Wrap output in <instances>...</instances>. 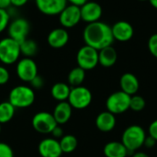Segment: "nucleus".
Masks as SVG:
<instances>
[{
    "label": "nucleus",
    "instance_id": "nucleus-1",
    "mask_svg": "<svg viewBox=\"0 0 157 157\" xmlns=\"http://www.w3.org/2000/svg\"><path fill=\"white\" fill-rule=\"evenodd\" d=\"M83 39L86 45L98 51L111 46L114 41L111 27L102 21L87 24L83 32Z\"/></svg>",
    "mask_w": 157,
    "mask_h": 157
},
{
    "label": "nucleus",
    "instance_id": "nucleus-2",
    "mask_svg": "<svg viewBox=\"0 0 157 157\" xmlns=\"http://www.w3.org/2000/svg\"><path fill=\"white\" fill-rule=\"evenodd\" d=\"M146 138L145 131L140 125H131L127 127L121 136V143L129 152L134 153L144 144Z\"/></svg>",
    "mask_w": 157,
    "mask_h": 157
},
{
    "label": "nucleus",
    "instance_id": "nucleus-3",
    "mask_svg": "<svg viewBox=\"0 0 157 157\" xmlns=\"http://www.w3.org/2000/svg\"><path fill=\"white\" fill-rule=\"evenodd\" d=\"M8 98V101L15 109H25L34 103L35 93L29 86H17L11 89Z\"/></svg>",
    "mask_w": 157,
    "mask_h": 157
},
{
    "label": "nucleus",
    "instance_id": "nucleus-4",
    "mask_svg": "<svg viewBox=\"0 0 157 157\" xmlns=\"http://www.w3.org/2000/svg\"><path fill=\"white\" fill-rule=\"evenodd\" d=\"M20 44L10 37L0 40V62L4 64H13L20 56Z\"/></svg>",
    "mask_w": 157,
    "mask_h": 157
},
{
    "label": "nucleus",
    "instance_id": "nucleus-5",
    "mask_svg": "<svg viewBox=\"0 0 157 157\" xmlns=\"http://www.w3.org/2000/svg\"><path fill=\"white\" fill-rule=\"evenodd\" d=\"M131 96L123 91H117L109 96L106 101L107 110L114 115H119L130 109Z\"/></svg>",
    "mask_w": 157,
    "mask_h": 157
},
{
    "label": "nucleus",
    "instance_id": "nucleus-6",
    "mask_svg": "<svg viewBox=\"0 0 157 157\" xmlns=\"http://www.w3.org/2000/svg\"><path fill=\"white\" fill-rule=\"evenodd\" d=\"M92 98L91 91L86 86H79L71 88L67 101L73 109H84L91 104Z\"/></svg>",
    "mask_w": 157,
    "mask_h": 157
},
{
    "label": "nucleus",
    "instance_id": "nucleus-7",
    "mask_svg": "<svg viewBox=\"0 0 157 157\" xmlns=\"http://www.w3.org/2000/svg\"><path fill=\"white\" fill-rule=\"evenodd\" d=\"M76 62L78 66L85 71L92 70L98 64V51L85 45L77 52Z\"/></svg>",
    "mask_w": 157,
    "mask_h": 157
},
{
    "label": "nucleus",
    "instance_id": "nucleus-8",
    "mask_svg": "<svg viewBox=\"0 0 157 157\" xmlns=\"http://www.w3.org/2000/svg\"><path fill=\"white\" fill-rule=\"evenodd\" d=\"M57 125L58 124L52 113L47 111L38 112L32 118V127L36 132L40 133H52V132Z\"/></svg>",
    "mask_w": 157,
    "mask_h": 157
},
{
    "label": "nucleus",
    "instance_id": "nucleus-9",
    "mask_svg": "<svg viewBox=\"0 0 157 157\" xmlns=\"http://www.w3.org/2000/svg\"><path fill=\"white\" fill-rule=\"evenodd\" d=\"M59 20L63 28L70 29L76 26L81 19L80 6L75 5H67L59 14Z\"/></svg>",
    "mask_w": 157,
    "mask_h": 157
},
{
    "label": "nucleus",
    "instance_id": "nucleus-10",
    "mask_svg": "<svg viewBox=\"0 0 157 157\" xmlns=\"http://www.w3.org/2000/svg\"><path fill=\"white\" fill-rule=\"evenodd\" d=\"M29 29L30 26L27 19L22 17L16 18L8 25V37L20 44L27 39Z\"/></svg>",
    "mask_w": 157,
    "mask_h": 157
},
{
    "label": "nucleus",
    "instance_id": "nucleus-11",
    "mask_svg": "<svg viewBox=\"0 0 157 157\" xmlns=\"http://www.w3.org/2000/svg\"><path fill=\"white\" fill-rule=\"evenodd\" d=\"M17 75L23 82H29L38 75V67L36 63L29 57L20 59L17 63Z\"/></svg>",
    "mask_w": 157,
    "mask_h": 157
},
{
    "label": "nucleus",
    "instance_id": "nucleus-12",
    "mask_svg": "<svg viewBox=\"0 0 157 157\" xmlns=\"http://www.w3.org/2000/svg\"><path fill=\"white\" fill-rule=\"evenodd\" d=\"M81 11V19L87 24L99 21L102 17V7L101 6L93 1H87L80 6Z\"/></svg>",
    "mask_w": 157,
    "mask_h": 157
},
{
    "label": "nucleus",
    "instance_id": "nucleus-13",
    "mask_svg": "<svg viewBox=\"0 0 157 157\" xmlns=\"http://www.w3.org/2000/svg\"><path fill=\"white\" fill-rule=\"evenodd\" d=\"M37 8L46 16H56L67 6V0H35Z\"/></svg>",
    "mask_w": 157,
    "mask_h": 157
},
{
    "label": "nucleus",
    "instance_id": "nucleus-14",
    "mask_svg": "<svg viewBox=\"0 0 157 157\" xmlns=\"http://www.w3.org/2000/svg\"><path fill=\"white\" fill-rule=\"evenodd\" d=\"M111 31L114 40L121 42H126L130 40L134 34L133 27L132 26L131 23L125 20L117 21L111 27Z\"/></svg>",
    "mask_w": 157,
    "mask_h": 157
},
{
    "label": "nucleus",
    "instance_id": "nucleus-15",
    "mask_svg": "<svg viewBox=\"0 0 157 157\" xmlns=\"http://www.w3.org/2000/svg\"><path fill=\"white\" fill-rule=\"evenodd\" d=\"M39 154L41 157H61L63 155L59 141L54 138H45L39 144Z\"/></svg>",
    "mask_w": 157,
    "mask_h": 157
},
{
    "label": "nucleus",
    "instance_id": "nucleus-16",
    "mask_svg": "<svg viewBox=\"0 0 157 157\" xmlns=\"http://www.w3.org/2000/svg\"><path fill=\"white\" fill-rule=\"evenodd\" d=\"M68 40L69 33L64 28H56L52 29L47 37L48 44L54 49L64 47L68 43Z\"/></svg>",
    "mask_w": 157,
    "mask_h": 157
},
{
    "label": "nucleus",
    "instance_id": "nucleus-17",
    "mask_svg": "<svg viewBox=\"0 0 157 157\" xmlns=\"http://www.w3.org/2000/svg\"><path fill=\"white\" fill-rule=\"evenodd\" d=\"M120 86L121 91L128 94L129 96L136 95L139 90L140 83L137 76L132 73H125L121 76Z\"/></svg>",
    "mask_w": 157,
    "mask_h": 157
},
{
    "label": "nucleus",
    "instance_id": "nucleus-18",
    "mask_svg": "<svg viewBox=\"0 0 157 157\" xmlns=\"http://www.w3.org/2000/svg\"><path fill=\"white\" fill-rule=\"evenodd\" d=\"M116 115L110 113L106 110L99 113L96 119V126L97 128L103 132H111L116 126Z\"/></svg>",
    "mask_w": 157,
    "mask_h": 157
},
{
    "label": "nucleus",
    "instance_id": "nucleus-19",
    "mask_svg": "<svg viewBox=\"0 0 157 157\" xmlns=\"http://www.w3.org/2000/svg\"><path fill=\"white\" fill-rule=\"evenodd\" d=\"M73 108L68 103V101L59 102L53 109V117L58 125L65 124L71 119Z\"/></svg>",
    "mask_w": 157,
    "mask_h": 157
},
{
    "label": "nucleus",
    "instance_id": "nucleus-20",
    "mask_svg": "<svg viewBox=\"0 0 157 157\" xmlns=\"http://www.w3.org/2000/svg\"><path fill=\"white\" fill-rule=\"evenodd\" d=\"M118 60V53L114 47L108 46L98 51V63L106 68L113 66Z\"/></svg>",
    "mask_w": 157,
    "mask_h": 157
},
{
    "label": "nucleus",
    "instance_id": "nucleus-21",
    "mask_svg": "<svg viewBox=\"0 0 157 157\" xmlns=\"http://www.w3.org/2000/svg\"><path fill=\"white\" fill-rule=\"evenodd\" d=\"M104 155L106 157H127L130 153L121 142H109L103 149Z\"/></svg>",
    "mask_w": 157,
    "mask_h": 157
},
{
    "label": "nucleus",
    "instance_id": "nucleus-22",
    "mask_svg": "<svg viewBox=\"0 0 157 157\" xmlns=\"http://www.w3.org/2000/svg\"><path fill=\"white\" fill-rule=\"evenodd\" d=\"M70 91H71V87L69 86V85L63 82H59L52 86L51 89V94L55 100L62 102V101H66L68 99Z\"/></svg>",
    "mask_w": 157,
    "mask_h": 157
},
{
    "label": "nucleus",
    "instance_id": "nucleus-23",
    "mask_svg": "<svg viewBox=\"0 0 157 157\" xmlns=\"http://www.w3.org/2000/svg\"><path fill=\"white\" fill-rule=\"evenodd\" d=\"M86 78V71L79 66L72 69L68 75V83L72 87L82 86Z\"/></svg>",
    "mask_w": 157,
    "mask_h": 157
},
{
    "label": "nucleus",
    "instance_id": "nucleus-24",
    "mask_svg": "<svg viewBox=\"0 0 157 157\" xmlns=\"http://www.w3.org/2000/svg\"><path fill=\"white\" fill-rule=\"evenodd\" d=\"M61 149L63 154H70L73 153L78 144L77 139L72 135V134H67V135H63L61 140L59 141Z\"/></svg>",
    "mask_w": 157,
    "mask_h": 157
},
{
    "label": "nucleus",
    "instance_id": "nucleus-25",
    "mask_svg": "<svg viewBox=\"0 0 157 157\" xmlns=\"http://www.w3.org/2000/svg\"><path fill=\"white\" fill-rule=\"evenodd\" d=\"M16 109L9 101L0 103V123L5 124L10 121L15 115Z\"/></svg>",
    "mask_w": 157,
    "mask_h": 157
},
{
    "label": "nucleus",
    "instance_id": "nucleus-26",
    "mask_svg": "<svg viewBox=\"0 0 157 157\" xmlns=\"http://www.w3.org/2000/svg\"><path fill=\"white\" fill-rule=\"evenodd\" d=\"M38 52V44L33 40L26 39L24 41L20 43V52L25 57L31 58Z\"/></svg>",
    "mask_w": 157,
    "mask_h": 157
},
{
    "label": "nucleus",
    "instance_id": "nucleus-27",
    "mask_svg": "<svg viewBox=\"0 0 157 157\" xmlns=\"http://www.w3.org/2000/svg\"><path fill=\"white\" fill-rule=\"evenodd\" d=\"M146 106L145 99L139 95H133L131 96V100H130V109L135 111V112H140L144 109Z\"/></svg>",
    "mask_w": 157,
    "mask_h": 157
},
{
    "label": "nucleus",
    "instance_id": "nucleus-28",
    "mask_svg": "<svg viewBox=\"0 0 157 157\" xmlns=\"http://www.w3.org/2000/svg\"><path fill=\"white\" fill-rule=\"evenodd\" d=\"M10 16L6 9L0 8V33L3 32L9 25Z\"/></svg>",
    "mask_w": 157,
    "mask_h": 157
},
{
    "label": "nucleus",
    "instance_id": "nucleus-29",
    "mask_svg": "<svg viewBox=\"0 0 157 157\" xmlns=\"http://www.w3.org/2000/svg\"><path fill=\"white\" fill-rule=\"evenodd\" d=\"M148 50L150 53L157 58V33L153 34L148 40Z\"/></svg>",
    "mask_w": 157,
    "mask_h": 157
},
{
    "label": "nucleus",
    "instance_id": "nucleus-30",
    "mask_svg": "<svg viewBox=\"0 0 157 157\" xmlns=\"http://www.w3.org/2000/svg\"><path fill=\"white\" fill-rule=\"evenodd\" d=\"M0 157H14L12 148L5 143H0Z\"/></svg>",
    "mask_w": 157,
    "mask_h": 157
},
{
    "label": "nucleus",
    "instance_id": "nucleus-31",
    "mask_svg": "<svg viewBox=\"0 0 157 157\" xmlns=\"http://www.w3.org/2000/svg\"><path fill=\"white\" fill-rule=\"evenodd\" d=\"M9 77L10 75L8 70L4 66H0V86L6 85L8 82Z\"/></svg>",
    "mask_w": 157,
    "mask_h": 157
},
{
    "label": "nucleus",
    "instance_id": "nucleus-32",
    "mask_svg": "<svg viewBox=\"0 0 157 157\" xmlns=\"http://www.w3.org/2000/svg\"><path fill=\"white\" fill-rule=\"evenodd\" d=\"M31 86L35 89H40L44 86V80L40 75H36L31 81H30Z\"/></svg>",
    "mask_w": 157,
    "mask_h": 157
},
{
    "label": "nucleus",
    "instance_id": "nucleus-33",
    "mask_svg": "<svg viewBox=\"0 0 157 157\" xmlns=\"http://www.w3.org/2000/svg\"><path fill=\"white\" fill-rule=\"evenodd\" d=\"M148 132L151 137L157 141V120H155L153 122H151L148 128Z\"/></svg>",
    "mask_w": 157,
    "mask_h": 157
},
{
    "label": "nucleus",
    "instance_id": "nucleus-34",
    "mask_svg": "<svg viewBox=\"0 0 157 157\" xmlns=\"http://www.w3.org/2000/svg\"><path fill=\"white\" fill-rule=\"evenodd\" d=\"M52 134L53 135L54 139L62 138V137L63 136V129H62L59 125H57V126L53 129V131L52 132Z\"/></svg>",
    "mask_w": 157,
    "mask_h": 157
},
{
    "label": "nucleus",
    "instance_id": "nucleus-35",
    "mask_svg": "<svg viewBox=\"0 0 157 157\" xmlns=\"http://www.w3.org/2000/svg\"><path fill=\"white\" fill-rule=\"evenodd\" d=\"M156 140H155L153 137H151L150 135L147 137L146 136V138H145V141H144V146L145 147H147V148H153L155 144H156Z\"/></svg>",
    "mask_w": 157,
    "mask_h": 157
},
{
    "label": "nucleus",
    "instance_id": "nucleus-36",
    "mask_svg": "<svg viewBox=\"0 0 157 157\" xmlns=\"http://www.w3.org/2000/svg\"><path fill=\"white\" fill-rule=\"evenodd\" d=\"M10 1H11V5L12 6H17V7L24 6L28 2V0H10Z\"/></svg>",
    "mask_w": 157,
    "mask_h": 157
},
{
    "label": "nucleus",
    "instance_id": "nucleus-37",
    "mask_svg": "<svg viewBox=\"0 0 157 157\" xmlns=\"http://www.w3.org/2000/svg\"><path fill=\"white\" fill-rule=\"evenodd\" d=\"M87 1H89V0H67V2L71 3L72 5H75V6H81L82 5H84Z\"/></svg>",
    "mask_w": 157,
    "mask_h": 157
},
{
    "label": "nucleus",
    "instance_id": "nucleus-38",
    "mask_svg": "<svg viewBox=\"0 0 157 157\" xmlns=\"http://www.w3.org/2000/svg\"><path fill=\"white\" fill-rule=\"evenodd\" d=\"M10 5H11L10 0H0V8L2 9H6Z\"/></svg>",
    "mask_w": 157,
    "mask_h": 157
},
{
    "label": "nucleus",
    "instance_id": "nucleus-39",
    "mask_svg": "<svg viewBox=\"0 0 157 157\" xmlns=\"http://www.w3.org/2000/svg\"><path fill=\"white\" fill-rule=\"evenodd\" d=\"M132 157H150L146 153H144V152H134Z\"/></svg>",
    "mask_w": 157,
    "mask_h": 157
},
{
    "label": "nucleus",
    "instance_id": "nucleus-40",
    "mask_svg": "<svg viewBox=\"0 0 157 157\" xmlns=\"http://www.w3.org/2000/svg\"><path fill=\"white\" fill-rule=\"evenodd\" d=\"M150 2V4L152 5L153 7H155V9H157V0H148Z\"/></svg>",
    "mask_w": 157,
    "mask_h": 157
},
{
    "label": "nucleus",
    "instance_id": "nucleus-41",
    "mask_svg": "<svg viewBox=\"0 0 157 157\" xmlns=\"http://www.w3.org/2000/svg\"><path fill=\"white\" fill-rule=\"evenodd\" d=\"M139 1H148V0H139Z\"/></svg>",
    "mask_w": 157,
    "mask_h": 157
},
{
    "label": "nucleus",
    "instance_id": "nucleus-42",
    "mask_svg": "<svg viewBox=\"0 0 157 157\" xmlns=\"http://www.w3.org/2000/svg\"><path fill=\"white\" fill-rule=\"evenodd\" d=\"M0 132H1V123H0Z\"/></svg>",
    "mask_w": 157,
    "mask_h": 157
}]
</instances>
